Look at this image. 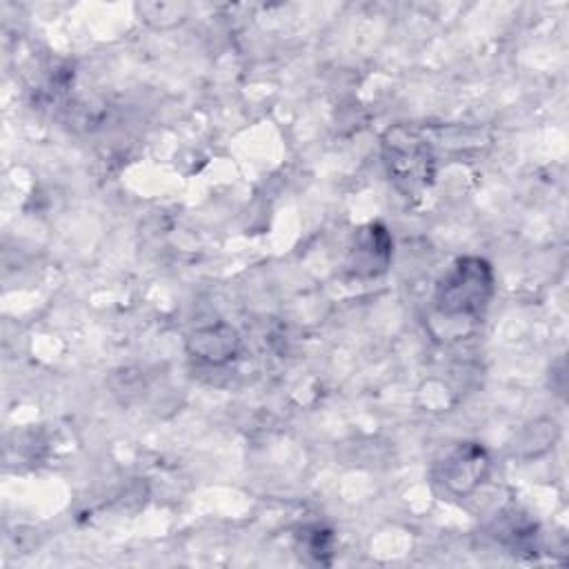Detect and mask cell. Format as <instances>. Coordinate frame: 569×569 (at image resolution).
I'll use <instances>...</instances> for the list:
<instances>
[{
	"instance_id": "obj_1",
	"label": "cell",
	"mask_w": 569,
	"mask_h": 569,
	"mask_svg": "<svg viewBox=\"0 0 569 569\" xmlns=\"http://www.w3.org/2000/svg\"><path fill=\"white\" fill-rule=\"evenodd\" d=\"M493 296V269L485 258H458L438 280L433 309L447 320H478Z\"/></svg>"
},
{
	"instance_id": "obj_2",
	"label": "cell",
	"mask_w": 569,
	"mask_h": 569,
	"mask_svg": "<svg viewBox=\"0 0 569 569\" xmlns=\"http://www.w3.org/2000/svg\"><path fill=\"white\" fill-rule=\"evenodd\" d=\"M382 158L396 189L407 198L422 196L433 180V151L420 131L396 124L382 136Z\"/></svg>"
},
{
	"instance_id": "obj_3",
	"label": "cell",
	"mask_w": 569,
	"mask_h": 569,
	"mask_svg": "<svg viewBox=\"0 0 569 569\" xmlns=\"http://www.w3.org/2000/svg\"><path fill=\"white\" fill-rule=\"evenodd\" d=\"M489 471V458L480 445H458L440 465V482L456 496L473 491Z\"/></svg>"
},
{
	"instance_id": "obj_4",
	"label": "cell",
	"mask_w": 569,
	"mask_h": 569,
	"mask_svg": "<svg viewBox=\"0 0 569 569\" xmlns=\"http://www.w3.org/2000/svg\"><path fill=\"white\" fill-rule=\"evenodd\" d=\"M389 260H391V236L382 224L373 222L358 233L347 269L360 278L378 276L387 269Z\"/></svg>"
},
{
	"instance_id": "obj_5",
	"label": "cell",
	"mask_w": 569,
	"mask_h": 569,
	"mask_svg": "<svg viewBox=\"0 0 569 569\" xmlns=\"http://www.w3.org/2000/svg\"><path fill=\"white\" fill-rule=\"evenodd\" d=\"M238 347H240V336L229 325H211V327L196 329L187 340L189 353L209 365L229 362L238 353Z\"/></svg>"
}]
</instances>
